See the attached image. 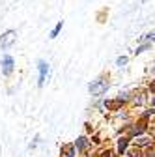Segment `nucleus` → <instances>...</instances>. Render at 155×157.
Returning a JSON list of instances; mask_svg holds the SVG:
<instances>
[{"label":"nucleus","mask_w":155,"mask_h":157,"mask_svg":"<svg viewBox=\"0 0 155 157\" xmlns=\"http://www.w3.org/2000/svg\"><path fill=\"white\" fill-rule=\"evenodd\" d=\"M75 155V150H73V146H69L67 148V157H73Z\"/></svg>","instance_id":"4468645a"},{"label":"nucleus","mask_w":155,"mask_h":157,"mask_svg":"<svg viewBox=\"0 0 155 157\" xmlns=\"http://www.w3.org/2000/svg\"><path fill=\"white\" fill-rule=\"evenodd\" d=\"M62 26H64V23L60 21V23H58V25H56V26L52 28V32H51V37H52V39H54V37H56L58 34H60V30H62Z\"/></svg>","instance_id":"423d86ee"},{"label":"nucleus","mask_w":155,"mask_h":157,"mask_svg":"<svg viewBox=\"0 0 155 157\" xmlns=\"http://www.w3.org/2000/svg\"><path fill=\"white\" fill-rule=\"evenodd\" d=\"M13 58L11 56H4L2 58V71H4V75H9L11 71H13Z\"/></svg>","instance_id":"20e7f679"},{"label":"nucleus","mask_w":155,"mask_h":157,"mask_svg":"<svg viewBox=\"0 0 155 157\" xmlns=\"http://www.w3.org/2000/svg\"><path fill=\"white\" fill-rule=\"evenodd\" d=\"M142 131H144V124H137L134 127H131V133L133 135H140Z\"/></svg>","instance_id":"1a4fd4ad"},{"label":"nucleus","mask_w":155,"mask_h":157,"mask_svg":"<svg viewBox=\"0 0 155 157\" xmlns=\"http://www.w3.org/2000/svg\"><path fill=\"white\" fill-rule=\"evenodd\" d=\"M116 64H118L120 67H122V66H125V64H127V58H125V56H120L118 60H116Z\"/></svg>","instance_id":"9b49d317"},{"label":"nucleus","mask_w":155,"mask_h":157,"mask_svg":"<svg viewBox=\"0 0 155 157\" xmlns=\"http://www.w3.org/2000/svg\"><path fill=\"white\" fill-rule=\"evenodd\" d=\"M151 47V43H144V45H140V47H137V51H134V54H140V52H144V51H148Z\"/></svg>","instance_id":"9d476101"},{"label":"nucleus","mask_w":155,"mask_h":157,"mask_svg":"<svg viewBox=\"0 0 155 157\" xmlns=\"http://www.w3.org/2000/svg\"><path fill=\"white\" fill-rule=\"evenodd\" d=\"M151 92H155V82H153V84H151Z\"/></svg>","instance_id":"a211bd4d"},{"label":"nucleus","mask_w":155,"mask_h":157,"mask_svg":"<svg viewBox=\"0 0 155 157\" xmlns=\"http://www.w3.org/2000/svg\"><path fill=\"white\" fill-rule=\"evenodd\" d=\"M86 146H88V142H86V139H84V136H81V139H79V140H77V148H79V150L82 151V150H86Z\"/></svg>","instance_id":"6e6552de"},{"label":"nucleus","mask_w":155,"mask_h":157,"mask_svg":"<svg viewBox=\"0 0 155 157\" xmlns=\"http://www.w3.org/2000/svg\"><path fill=\"white\" fill-rule=\"evenodd\" d=\"M131 157H140V153H138V150H133V151H131Z\"/></svg>","instance_id":"2eb2a0df"},{"label":"nucleus","mask_w":155,"mask_h":157,"mask_svg":"<svg viewBox=\"0 0 155 157\" xmlns=\"http://www.w3.org/2000/svg\"><path fill=\"white\" fill-rule=\"evenodd\" d=\"M15 37H17V32H13V30L4 32L0 36V49H9L15 43Z\"/></svg>","instance_id":"f03ea898"},{"label":"nucleus","mask_w":155,"mask_h":157,"mask_svg":"<svg viewBox=\"0 0 155 157\" xmlns=\"http://www.w3.org/2000/svg\"><path fill=\"white\" fill-rule=\"evenodd\" d=\"M37 67H40V81H37V84L41 88L45 84V78H47V73H49V64L45 60H40L37 62Z\"/></svg>","instance_id":"7ed1b4c3"},{"label":"nucleus","mask_w":155,"mask_h":157,"mask_svg":"<svg viewBox=\"0 0 155 157\" xmlns=\"http://www.w3.org/2000/svg\"><path fill=\"white\" fill-rule=\"evenodd\" d=\"M103 157H112V151H105V153H103Z\"/></svg>","instance_id":"f3484780"},{"label":"nucleus","mask_w":155,"mask_h":157,"mask_svg":"<svg viewBox=\"0 0 155 157\" xmlns=\"http://www.w3.org/2000/svg\"><path fill=\"white\" fill-rule=\"evenodd\" d=\"M134 103H137V105H142V103H144V95L138 94V97H134Z\"/></svg>","instance_id":"f8f14e48"},{"label":"nucleus","mask_w":155,"mask_h":157,"mask_svg":"<svg viewBox=\"0 0 155 157\" xmlns=\"http://www.w3.org/2000/svg\"><path fill=\"white\" fill-rule=\"evenodd\" d=\"M146 157H155V150H151V151H148V153H146Z\"/></svg>","instance_id":"dca6fc26"},{"label":"nucleus","mask_w":155,"mask_h":157,"mask_svg":"<svg viewBox=\"0 0 155 157\" xmlns=\"http://www.w3.org/2000/svg\"><path fill=\"white\" fill-rule=\"evenodd\" d=\"M127 142H129V139H125V136L118 140V151H120V153H123V151H125V148H127Z\"/></svg>","instance_id":"39448f33"},{"label":"nucleus","mask_w":155,"mask_h":157,"mask_svg":"<svg viewBox=\"0 0 155 157\" xmlns=\"http://www.w3.org/2000/svg\"><path fill=\"white\" fill-rule=\"evenodd\" d=\"M88 90H90V94H92V95H103V94L108 90V82H107V81H103V78H99V81L92 82V84L88 86Z\"/></svg>","instance_id":"f257e3e1"},{"label":"nucleus","mask_w":155,"mask_h":157,"mask_svg":"<svg viewBox=\"0 0 155 157\" xmlns=\"http://www.w3.org/2000/svg\"><path fill=\"white\" fill-rule=\"evenodd\" d=\"M144 39H149V41H155V32H153V34H146V36H144Z\"/></svg>","instance_id":"ddd939ff"},{"label":"nucleus","mask_w":155,"mask_h":157,"mask_svg":"<svg viewBox=\"0 0 155 157\" xmlns=\"http://www.w3.org/2000/svg\"><path fill=\"white\" fill-rule=\"evenodd\" d=\"M137 146H146V144H151V139H146V136H138L137 140Z\"/></svg>","instance_id":"0eeeda50"}]
</instances>
